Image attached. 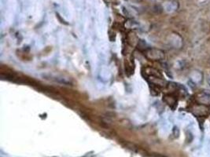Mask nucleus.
I'll use <instances>...</instances> for the list:
<instances>
[{
	"instance_id": "1",
	"label": "nucleus",
	"mask_w": 210,
	"mask_h": 157,
	"mask_svg": "<svg viewBox=\"0 0 210 157\" xmlns=\"http://www.w3.org/2000/svg\"><path fill=\"white\" fill-rule=\"evenodd\" d=\"M190 111L195 116L203 117L206 116L209 113V109L207 105H201V104H195L194 105L190 108Z\"/></svg>"
},
{
	"instance_id": "2",
	"label": "nucleus",
	"mask_w": 210,
	"mask_h": 157,
	"mask_svg": "<svg viewBox=\"0 0 210 157\" xmlns=\"http://www.w3.org/2000/svg\"><path fill=\"white\" fill-rule=\"evenodd\" d=\"M196 101L204 105H210V94L206 92H201L196 95Z\"/></svg>"
},
{
	"instance_id": "3",
	"label": "nucleus",
	"mask_w": 210,
	"mask_h": 157,
	"mask_svg": "<svg viewBox=\"0 0 210 157\" xmlns=\"http://www.w3.org/2000/svg\"><path fill=\"white\" fill-rule=\"evenodd\" d=\"M190 78H191V80L195 84L200 83L202 81V78H203V75L199 71H194L191 73V75H190Z\"/></svg>"
},
{
	"instance_id": "4",
	"label": "nucleus",
	"mask_w": 210,
	"mask_h": 157,
	"mask_svg": "<svg viewBox=\"0 0 210 157\" xmlns=\"http://www.w3.org/2000/svg\"><path fill=\"white\" fill-rule=\"evenodd\" d=\"M165 100L166 101V102L169 105H175V102H176V100H175V97H172V96H166V97H165Z\"/></svg>"
},
{
	"instance_id": "5",
	"label": "nucleus",
	"mask_w": 210,
	"mask_h": 157,
	"mask_svg": "<svg viewBox=\"0 0 210 157\" xmlns=\"http://www.w3.org/2000/svg\"><path fill=\"white\" fill-rule=\"evenodd\" d=\"M208 84L210 85V75L208 77Z\"/></svg>"
}]
</instances>
